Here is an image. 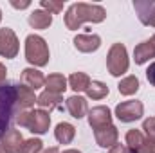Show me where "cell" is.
Listing matches in <instances>:
<instances>
[{
    "label": "cell",
    "mask_w": 155,
    "mask_h": 153,
    "mask_svg": "<svg viewBox=\"0 0 155 153\" xmlns=\"http://www.w3.org/2000/svg\"><path fill=\"white\" fill-rule=\"evenodd\" d=\"M144 115V105L141 101H123L116 106V117L121 122H134Z\"/></svg>",
    "instance_id": "6"
},
{
    "label": "cell",
    "mask_w": 155,
    "mask_h": 153,
    "mask_svg": "<svg viewBox=\"0 0 155 153\" xmlns=\"http://www.w3.org/2000/svg\"><path fill=\"white\" fill-rule=\"evenodd\" d=\"M146 79H148V83H150L152 86H155V61L146 69Z\"/></svg>",
    "instance_id": "29"
},
{
    "label": "cell",
    "mask_w": 155,
    "mask_h": 153,
    "mask_svg": "<svg viewBox=\"0 0 155 153\" xmlns=\"http://www.w3.org/2000/svg\"><path fill=\"white\" fill-rule=\"evenodd\" d=\"M85 92H87V97L97 101V99H103V97L108 96V86L105 83H101V81H90V85H88V88Z\"/></svg>",
    "instance_id": "23"
},
{
    "label": "cell",
    "mask_w": 155,
    "mask_h": 153,
    "mask_svg": "<svg viewBox=\"0 0 155 153\" xmlns=\"http://www.w3.org/2000/svg\"><path fill=\"white\" fill-rule=\"evenodd\" d=\"M128 151H130V150H128L126 144H116L114 148H110L108 153H128Z\"/></svg>",
    "instance_id": "30"
},
{
    "label": "cell",
    "mask_w": 155,
    "mask_h": 153,
    "mask_svg": "<svg viewBox=\"0 0 155 153\" xmlns=\"http://www.w3.org/2000/svg\"><path fill=\"white\" fill-rule=\"evenodd\" d=\"M134 9L137 11V16L143 25L155 27V2L137 0V2H134Z\"/></svg>",
    "instance_id": "10"
},
{
    "label": "cell",
    "mask_w": 155,
    "mask_h": 153,
    "mask_svg": "<svg viewBox=\"0 0 155 153\" xmlns=\"http://www.w3.org/2000/svg\"><path fill=\"white\" fill-rule=\"evenodd\" d=\"M128 150H130V148H128ZM128 153H137V151H132V150H130V151H128Z\"/></svg>",
    "instance_id": "35"
},
{
    "label": "cell",
    "mask_w": 155,
    "mask_h": 153,
    "mask_svg": "<svg viewBox=\"0 0 155 153\" xmlns=\"http://www.w3.org/2000/svg\"><path fill=\"white\" fill-rule=\"evenodd\" d=\"M87 117H88V124H90L92 130H97V128L112 124V112H110L108 106H103V105L94 106L92 110H88Z\"/></svg>",
    "instance_id": "8"
},
{
    "label": "cell",
    "mask_w": 155,
    "mask_h": 153,
    "mask_svg": "<svg viewBox=\"0 0 155 153\" xmlns=\"http://www.w3.org/2000/svg\"><path fill=\"white\" fill-rule=\"evenodd\" d=\"M94 139H96L97 146H101V148H114L119 141V132L114 124H108V126L94 130Z\"/></svg>",
    "instance_id": "9"
},
{
    "label": "cell",
    "mask_w": 155,
    "mask_h": 153,
    "mask_svg": "<svg viewBox=\"0 0 155 153\" xmlns=\"http://www.w3.org/2000/svg\"><path fill=\"white\" fill-rule=\"evenodd\" d=\"M22 83L31 90H38L45 85V76L38 69H24L22 70Z\"/></svg>",
    "instance_id": "17"
},
{
    "label": "cell",
    "mask_w": 155,
    "mask_h": 153,
    "mask_svg": "<svg viewBox=\"0 0 155 153\" xmlns=\"http://www.w3.org/2000/svg\"><path fill=\"white\" fill-rule=\"evenodd\" d=\"M143 142H144V135H143V132L141 130H128L126 132V146L132 150V151H137L141 146H143Z\"/></svg>",
    "instance_id": "24"
},
{
    "label": "cell",
    "mask_w": 155,
    "mask_h": 153,
    "mask_svg": "<svg viewBox=\"0 0 155 153\" xmlns=\"http://www.w3.org/2000/svg\"><path fill=\"white\" fill-rule=\"evenodd\" d=\"M16 112V85L5 83L0 86V139L11 130V121Z\"/></svg>",
    "instance_id": "2"
},
{
    "label": "cell",
    "mask_w": 155,
    "mask_h": 153,
    "mask_svg": "<svg viewBox=\"0 0 155 153\" xmlns=\"http://www.w3.org/2000/svg\"><path fill=\"white\" fill-rule=\"evenodd\" d=\"M67 81H69V86L74 92H85L88 88V85H90V77L85 72H74V74H71V77Z\"/></svg>",
    "instance_id": "21"
},
{
    "label": "cell",
    "mask_w": 155,
    "mask_h": 153,
    "mask_svg": "<svg viewBox=\"0 0 155 153\" xmlns=\"http://www.w3.org/2000/svg\"><path fill=\"white\" fill-rule=\"evenodd\" d=\"M22 142H24V137H22L20 130L11 128V130L0 139V153H18Z\"/></svg>",
    "instance_id": "11"
},
{
    "label": "cell",
    "mask_w": 155,
    "mask_h": 153,
    "mask_svg": "<svg viewBox=\"0 0 155 153\" xmlns=\"http://www.w3.org/2000/svg\"><path fill=\"white\" fill-rule=\"evenodd\" d=\"M152 41H153V43H155V36H153V38H152Z\"/></svg>",
    "instance_id": "37"
},
{
    "label": "cell",
    "mask_w": 155,
    "mask_h": 153,
    "mask_svg": "<svg viewBox=\"0 0 155 153\" xmlns=\"http://www.w3.org/2000/svg\"><path fill=\"white\" fill-rule=\"evenodd\" d=\"M5 79H7V70H5V67L0 63V86L5 85Z\"/></svg>",
    "instance_id": "32"
},
{
    "label": "cell",
    "mask_w": 155,
    "mask_h": 153,
    "mask_svg": "<svg viewBox=\"0 0 155 153\" xmlns=\"http://www.w3.org/2000/svg\"><path fill=\"white\" fill-rule=\"evenodd\" d=\"M16 122H18V126L27 128L29 132L41 135L51 126V115H49V112H45L41 108H38V110H24V112L18 114Z\"/></svg>",
    "instance_id": "3"
},
{
    "label": "cell",
    "mask_w": 155,
    "mask_h": 153,
    "mask_svg": "<svg viewBox=\"0 0 155 153\" xmlns=\"http://www.w3.org/2000/svg\"><path fill=\"white\" fill-rule=\"evenodd\" d=\"M65 108H67V112L72 115L74 119H83L85 115L88 114L87 99L81 97V96H71V97L65 101Z\"/></svg>",
    "instance_id": "14"
},
{
    "label": "cell",
    "mask_w": 155,
    "mask_h": 153,
    "mask_svg": "<svg viewBox=\"0 0 155 153\" xmlns=\"http://www.w3.org/2000/svg\"><path fill=\"white\" fill-rule=\"evenodd\" d=\"M61 101H63V97L61 96H58V94H52V92H41L38 97H36V103H38V106L41 110H45V112H51V110H54V108H61L63 110V105H61Z\"/></svg>",
    "instance_id": "16"
},
{
    "label": "cell",
    "mask_w": 155,
    "mask_h": 153,
    "mask_svg": "<svg viewBox=\"0 0 155 153\" xmlns=\"http://www.w3.org/2000/svg\"><path fill=\"white\" fill-rule=\"evenodd\" d=\"M41 148H43V142L40 139L33 137V139H27V141L22 142L18 153H41Z\"/></svg>",
    "instance_id": "25"
},
{
    "label": "cell",
    "mask_w": 155,
    "mask_h": 153,
    "mask_svg": "<svg viewBox=\"0 0 155 153\" xmlns=\"http://www.w3.org/2000/svg\"><path fill=\"white\" fill-rule=\"evenodd\" d=\"M41 153H60V150H58V146H52V148H47V150H43Z\"/></svg>",
    "instance_id": "33"
},
{
    "label": "cell",
    "mask_w": 155,
    "mask_h": 153,
    "mask_svg": "<svg viewBox=\"0 0 155 153\" xmlns=\"http://www.w3.org/2000/svg\"><path fill=\"white\" fill-rule=\"evenodd\" d=\"M0 20H2V9H0Z\"/></svg>",
    "instance_id": "36"
},
{
    "label": "cell",
    "mask_w": 155,
    "mask_h": 153,
    "mask_svg": "<svg viewBox=\"0 0 155 153\" xmlns=\"http://www.w3.org/2000/svg\"><path fill=\"white\" fill-rule=\"evenodd\" d=\"M40 5H41L43 11H47L51 15H60L63 11V2L61 0H58V2H54V0H41Z\"/></svg>",
    "instance_id": "26"
},
{
    "label": "cell",
    "mask_w": 155,
    "mask_h": 153,
    "mask_svg": "<svg viewBox=\"0 0 155 153\" xmlns=\"http://www.w3.org/2000/svg\"><path fill=\"white\" fill-rule=\"evenodd\" d=\"M143 130H144V133H146L148 139H153L155 141V117H148V119H144V122H143Z\"/></svg>",
    "instance_id": "27"
},
{
    "label": "cell",
    "mask_w": 155,
    "mask_h": 153,
    "mask_svg": "<svg viewBox=\"0 0 155 153\" xmlns=\"http://www.w3.org/2000/svg\"><path fill=\"white\" fill-rule=\"evenodd\" d=\"M67 85H69V81H67V77L63 76V74H51V76L45 77V88H47V92L61 96L67 90Z\"/></svg>",
    "instance_id": "18"
},
{
    "label": "cell",
    "mask_w": 155,
    "mask_h": 153,
    "mask_svg": "<svg viewBox=\"0 0 155 153\" xmlns=\"http://www.w3.org/2000/svg\"><path fill=\"white\" fill-rule=\"evenodd\" d=\"M105 18H107V11H105L103 5L87 4V2H76L65 13V25L71 31H78L85 22L101 24Z\"/></svg>",
    "instance_id": "1"
},
{
    "label": "cell",
    "mask_w": 155,
    "mask_h": 153,
    "mask_svg": "<svg viewBox=\"0 0 155 153\" xmlns=\"http://www.w3.org/2000/svg\"><path fill=\"white\" fill-rule=\"evenodd\" d=\"M152 58H155V43L152 40H146V41H141L139 45H135V49H134V60H135L137 65H144Z\"/></svg>",
    "instance_id": "15"
},
{
    "label": "cell",
    "mask_w": 155,
    "mask_h": 153,
    "mask_svg": "<svg viewBox=\"0 0 155 153\" xmlns=\"http://www.w3.org/2000/svg\"><path fill=\"white\" fill-rule=\"evenodd\" d=\"M36 103L35 97V90H31L25 85H16V108L20 112L24 110H31V106Z\"/></svg>",
    "instance_id": "13"
},
{
    "label": "cell",
    "mask_w": 155,
    "mask_h": 153,
    "mask_svg": "<svg viewBox=\"0 0 155 153\" xmlns=\"http://www.w3.org/2000/svg\"><path fill=\"white\" fill-rule=\"evenodd\" d=\"M60 153H81V151H78V150H63V151H60Z\"/></svg>",
    "instance_id": "34"
},
{
    "label": "cell",
    "mask_w": 155,
    "mask_h": 153,
    "mask_svg": "<svg viewBox=\"0 0 155 153\" xmlns=\"http://www.w3.org/2000/svg\"><path fill=\"white\" fill-rule=\"evenodd\" d=\"M128 52H126V47L123 43H114L108 50V56H107V69L112 76H123L126 70H128Z\"/></svg>",
    "instance_id": "5"
},
{
    "label": "cell",
    "mask_w": 155,
    "mask_h": 153,
    "mask_svg": "<svg viewBox=\"0 0 155 153\" xmlns=\"http://www.w3.org/2000/svg\"><path fill=\"white\" fill-rule=\"evenodd\" d=\"M137 153H155V141L153 139H148V137L144 135V142H143V146L137 150Z\"/></svg>",
    "instance_id": "28"
},
{
    "label": "cell",
    "mask_w": 155,
    "mask_h": 153,
    "mask_svg": "<svg viewBox=\"0 0 155 153\" xmlns=\"http://www.w3.org/2000/svg\"><path fill=\"white\" fill-rule=\"evenodd\" d=\"M74 47L79 52H94L101 47V38L97 34H78L74 38Z\"/></svg>",
    "instance_id": "12"
},
{
    "label": "cell",
    "mask_w": 155,
    "mask_h": 153,
    "mask_svg": "<svg viewBox=\"0 0 155 153\" xmlns=\"http://www.w3.org/2000/svg\"><path fill=\"white\" fill-rule=\"evenodd\" d=\"M54 137L60 144H71L76 137V128L71 124V122H60L54 130Z\"/></svg>",
    "instance_id": "19"
},
{
    "label": "cell",
    "mask_w": 155,
    "mask_h": 153,
    "mask_svg": "<svg viewBox=\"0 0 155 153\" xmlns=\"http://www.w3.org/2000/svg\"><path fill=\"white\" fill-rule=\"evenodd\" d=\"M51 24H52V15L43 9H35L29 15V25L33 29H47Z\"/></svg>",
    "instance_id": "20"
},
{
    "label": "cell",
    "mask_w": 155,
    "mask_h": 153,
    "mask_svg": "<svg viewBox=\"0 0 155 153\" xmlns=\"http://www.w3.org/2000/svg\"><path fill=\"white\" fill-rule=\"evenodd\" d=\"M117 88H119V94L121 96H134L139 90V79L135 76H126L119 81Z\"/></svg>",
    "instance_id": "22"
},
{
    "label": "cell",
    "mask_w": 155,
    "mask_h": 153,
    "mask_svg": "<svg viewBox=\"0 0 155 153\" xmlns=\"http://www.w3.org/2000/svg\"><path fill=\"white\" fill-rule=\"evenodd\" d=\"M51 52L47 41L38 34H29L25 38V60L35 67H45L49 63Z\"/></svg>",
    "instance_id": "4"
},
{
    "label": "cell",
    "mask_w": 155,
    "mask_h": 153,
    "mask_svg": "<svg viewBox=\"0 0 155 153\" xmlns=\"http://www.w3.org/2000/svg\"><path fill=\"white\" fill-rule=\"evenodd\" d=\"M11 5H13L15 9H25V7H29V5H31V2H29V0H25V2H16V0H11Z\"/></svg>",
    "instance_id": "31"
},
{
    "label": "cell",
    "mask_w": 155,
    "mask_h": 153,
    "mask_svg": "<svg viewBox=\"0 0 155 153\" xmlns=\"http://www.w3.org/2000/svg\"><path fill=\"white\" fill-rule=\"evenodd\" d=\"M18 49H20V45H18V38H16L15 31L9 27L0 29V56L7 58V60L16 58Z\"/></svg>",
    "instance_id": "7"
}]
</instances>
